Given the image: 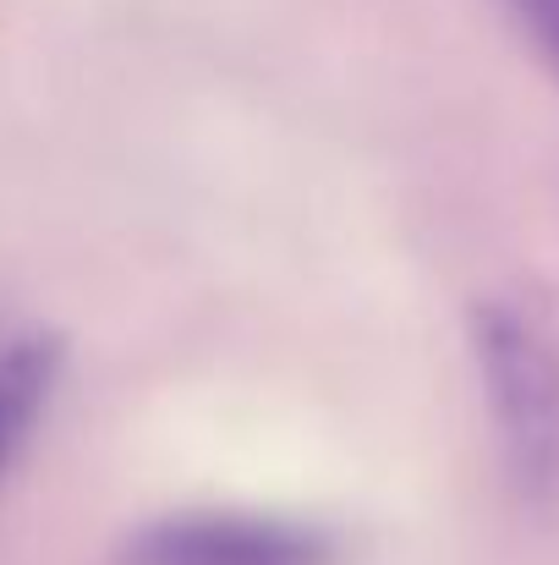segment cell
Wrapping results in <instances>:
<instances>
[{
  "mask_svg": "<svg viewBox=\"0 0 559 565\" xmlns=\"http://www.w3.org/2000/svg\"><path fill=\"white\" fill-rule=\"evenodd\" d=\"M477 363L488 384L494 428L505 445L510 483L522 500L549 505L559 500V347L555 335L510 308L488 302L477 308Z\"/></svg>",
  "mask_w": 559,
  "mask_h": 565,
  "instance_id": "1",
  "label": "cell"
},
{
  "mask_svg": "<svg viewBox=\"0 0 559 565\" xmlns=\"http://www.w3.org/2000/svg\"><path fill=\"white\" fill-rule=\"evenodd\" d=\"M127 565H330V544L264 516H176L138 533Z\"/></svg>",
  "mask_w": 559,
  "mask_h": 565,
  "instance_id": "2",
  "label": "cell"
},
{
  "mask_svg": "<svg viewBox=\"0 0 559 565\" xmlns=\"http://www.w3.org/2000/svg\"><path fill=\"white\" fill-rule=\"evenodd\" d=\"M50 379H55V347L28 335L0 347V478L17 461V450L28 445L39 406L50 401Z\"/></svg>",
  "mask_w": 559,
  "mask_h": 565,
  "instance_id": "3",
  "label": "cell"
},
{
  "mask_svg": "<svg viewBox=\"0 0 559 565\" xmlns=\"http://www.w3.org/2000/svg\"><path fill=\"white\" fill-rule=\"evenodd\" d=\"M516 22L533 33V44L549 55V66L559 72V0H510Z\"/></svg>",
  "mask_w": 559,
  "mask_h": 565,
  "instance_id": "4",
  "label": "cell"
}]
</instances>
